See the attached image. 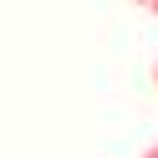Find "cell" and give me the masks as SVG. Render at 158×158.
I'll list each match as a JSON object with an SVG mask.
<instances>
[{"label":"cell","mask_w":158,"mask_h":158,"mask_svg":"<svg viewBox=\"0 0 158 158\" xmlns=\"http://www.w3.org/2000/svg\"><path fill=\"white\" fill-rule=\"evenodd\" d=\"M148 10H153V15H158V0H148Z\"/></svg>","instance_id":"2"},{"label":"cell","mask_w":158,"mask_h":158,"mask_svg":"<svg viewBox=\"0 0 158 158\" xmlns=\"http://www.w3.org/2000/svg\"><path fill=\"white\" fill-rule=\"evenodd\" d=\"M138 158H158V143H148V148H143V153H138Z\"/></svg>","instance_id":"1"},{"label":"cell","mask_w":158,"mask_h":158,"mask_svg":"<svg viewBox=\"0 0 158 158\" xmlns=\"http://www.w3.org/2000/svg\"><path fill=\"white\" fill-rule=\"evenodd\" d=\"M138 5H148V0H138Z\"/></svg>","instance_id":"4"},{"label":"cell","mask_w":158,"mask_h":158,"mask_svg":"<svg viewBox=\"0 0 158 158\" xmlns=\"http://www.w3.org/2000/svg\"><path fill=\"white\" fill-rule=\"evenodd\" d=\"M153 87H158V61H153Z\"/></svg>","instance_id":"3"}]
</instances>
